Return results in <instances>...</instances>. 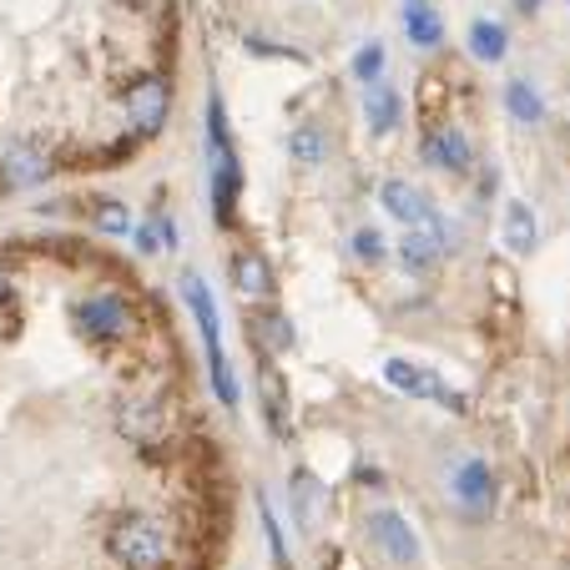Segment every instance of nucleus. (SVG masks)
<instances>
[{
	"label": "nucleus",
	"instance_id": "obj_1",
	"mask_svg": "<svg viewBox=\"0 0 570 570\" xmlns=\"http://www.w3.org/2000/svg\"><path fill=\"white\" fill-rule=\"evenodd\" d=\"M183 293H187V308H193L197 328H203V344H207V374H213V394L217 404L233 410L237 404V379H233V364H227V348H223V323H217V303L207 293V283L197 273L183 278Z\"/></svg>",
	"mask_w": 570,
	"mask_h": 570
},
{
	"label": "nucleus",
	"instance_id": "obj_2",
	"mask_svg": "<svg viewBox=\"0 0 570 570\" xmlns=\"http://www.w3.org/2000/svg\"><path fill=\"white\" fill-rule=\"evenodd\" d=\"M107 550L121 560L127 570H167V556H173V540L161 530V520L147 515H131L121 525H111Z\"/></svg>",
	"mask_w": 570,
	"mask_h": 570
},
{
	"label": "nucleus",
	"instance_id": "obj_3",
	"mask_svg": "<svg viewBox=\"0 0 570 570\" xmlns=\"http://www.w3.org/2000/svg\"><path fill=\"white\" fill-rule=\"evenodd\" d=\"M117 430L127 434V444H141V450H161L173 440V404L167 399H121L117 404Z\"/></svg>",
	"mask_w": 570,
	"mask_h": 570
},
{
	"label": "nucleus",
	"instance_id": "obj_4",
	"mask_svg": "<svg viewBox=\"0 0 570 570\" xmlns=\"http://www.w3.org/2000/svg\"><path fill=\"white\" fill-rule=\"evenodd\" d=\"M76 323L81 334L97 338V344H121L137 328V308H131L121 293H91V298L76 303Z\"/></svg>",
	"mask_w": 570,
	"mask_h": 570
},
{
	"label": "nucleus",
	"instance_id": "obj_5",
	"mask_svg": "<svg viewBox=\"0 0 570 570\" xmlns=\"http://www.w3.org/2000/svg\"><path fill=\"white\" fill-rule=\"evenodd\" d=\"M384 379L399 389V394H410V399H430V404H440V410H454L464 414V394L460 389H450L434 368L424 364H410V358H389L384 364Z\"/></svg>",
	"mask_w": 570,
	"mask_h": 570
},
{
	"label": "nucleus",
	"instance_id": "obj_6",
	"mask_svg": "<svg viewBox=\"0 0 570 570\" xmlns=\"http://www.w3.org/2000/svg\"><path fill=\"white\" fill-rule=\"evenodd\" d=\"M121 107H127L131 127H137L141 137H157V131L167 127V111H173V91H167L161 76H137V81L121 91Z\"/></svg>",
	"mask_w": 570,
	"mask_h": 570
},
{
	"label": "nucleus",
	"instance_id": "obj_7",
	"mask_svg": "<svg viewBox=\"0 0 570 570\" xmlns=\"http://www.w3.org/2000/svg\"><path fill=\"white\" fill-rule=\"evenodd\" d=\"M278 354H263L258 348V399H263V414H268V430L278 434V440H288L293 434V404H288V379H283V368L273 364Z\"/></svg>",
	"mask_w": 570,
	"mask_h": 570
},
{
	"label": "nucleus",
	"instance_id": "obj_8",
	"mask_svg": "<svg viewBox=\"0 0 570 570\" xmlns=\"http://www.w3.org/2000/svg\"><path fill=\"white\" fill-rule=\"evenodd\" d=\"M368 535H374V546L384 550L394 566H420V535L410 530V520L404 515H394V510L368 515Z\"/></svg>",
	"mask_w": 570,
	"mask_h": 570
},
{
	"label": "nucleus",
	"instance_id": "obj_9",
	"mask_svg": "<svg viewBox=\"0 0 570 570\" xmlns=\"http://www.w3.org/2000/svg\"><path fill=\"white\" fill-rule=\"evenodd\" d=\"M379 203H384V213L394 217V223H404V227H430V223H440V213L424 203V193H420V187H410L404 177H389V183L379 187Z\"/></svg>",
	"mask_w": 570,
	"mask_h": 570
},
{
	"label": "nucleus",
	"instance_id": "obj_10",
	"mask_svg": "<svg viewBox=\"0 0 570 570\" xmlns=\"http://www.w3.org/2000/svg\"><path fill=\"white\" fill-rule=\"evenodd\" d=\"M51 177V157L31 141H11V147L0 151V183L6 187H36Z\"/></svg>",
	"mask_w": 570,
	"mask_h": 570
},
{
	"label": "nucleus",
	"instance_id": "obj_11",
	"mask_svg": "<svg viewBox=\"0 0 570 570\" xmlns=\"http://www.w3.org/2000/svg\"><path fill=\"white\" fill-rule=\"evenodd\" d=\"M444 248H450V233H444V223L404 227V237H399V258H404V268H414V273H430L434 263L444 258Z\"/></svg>",
	"mask_w": 570,
	"mask_h": 570
},
{
	"label": "nucleus",
	"instance_id": "obj_12",
	"mask_svg": "<svg viewBox=\"0 0 570 570\" xmlns=\"http://www.w3.org/2000/svg\"><path fill=\"white\" fill-rule=\"evenodd\" d=\"M420 157L430 161V167H440V173H470L474 151H470V141H464V131H454V127H434L430 137L420 141Z\"/></svg>",
	"mask_w": 570,
	"mask_h": 570
},
{
	"label": "nucleus",
	"instance_id": "obj_13",
	"mask_svg": "<svg viewBox=\"0 0 570 570\" xmlns=\"http://www.w3.org/2000/svg\"><path fill=\"white\" fill-rule=\"evenodd\" d=\"M233 283H237V293H243L248 303H268L273 293H278L268 258H263L258 248H237L233 253Z\"/></svg>",
	"mask_w": 570,
	"mask_h": 570
},
{
	"label": "nucleus",
	"instance_id": "obj_14",
	"mask_svg": "<svg viewBox=\"0 0 570 570\" xmlns=\"http://www.w3.org/2000/svg\"><path fill=\"white\" fill-rule=\"evenodd\" d=\"M293 515H298V525L308 530V535H318L323 520H328V484L313 470L293 474Z\"/></svg>",
	"mask_w": 570,
	"mask_h": 570
},
{
	"label": "nucleus",
	"instance_id": "obj_15",
	"mask_svg": "<svg viewBox=\"0 0 570 570\" xmlns=\"http://www.w3.org/2000/svg\"><path fill=\"white\" fill-rule=\"evenodd\" d=\"M450 490H454V500H460L464 510H474V515L495 505V474H490V464L484 460H464L460 470H454Z\"/></svg>",
	"mask_w": 570,
	"mask_h": 570
},
{
	"label": "nucleus",
	"instance_id": "obj_16",
	"mask_svg": "<svg viewBox=\"0 0 570 570\" xmlns=\"http://www.w3.org/2000/svg\"><path fill=\"white\" fill-rule=\"evenodd\" d=\"M399 117H404V101H399V91L389 87V81H368L364 87V121L374 137H389V131L399 127Z\"/></svg>",
	"mask_w": 570,
	"mask_h": 570
},
{
	"label": "nucleus",
	"instance_id": "obj_17",
	"mask_svg": "<svg viewBox=\"0 0 570 570\" xmlns=\"http://www.w3.org/2000/svg\"><path fill=\"white\" fill-rule=\"evenodd\" d=\"M237 187H243V173H237V151H217L213 157V213L217 223H233V207H237Z\"/></svg>",
	"mask_w": 570,
	"mask_h": 570
},
{
	"label": "nucleus",
	"instance_id": "obj_18",
	"mask_svg": "<svg viewBox=\"0 0 570 570\" xmlns=\"http://www.w3.org/2000/svg\"><path fill=\"white\" fill-rule=\"evenodd\" d=\"M248 328H253V344H258L263 354H288L293 338H298L293 334V323H288V313H278V308H263Z\"/></svg>",
	"mask_w": 570,
	"mask_h": 570
},
{
	"label": "nucleus",
	"instance_id": "obj_19",
	"mask_svg": "<svg viewBox=\"0 0 570 570\" xmlns=\"http://www.w3.org/2000/svg\"><path fill=\"white\" fill-rule=\"evenodd\" d=\"M404 31H410V41L424 46V51L444 41V21L430 0H404Z\"/></svg>",
	"mask_w": 570,
	"mask_h": 570
},
{
	"label": "nucleus",
	"instance_id": "obj_20",
	"mask_svg": "<svg viewBox=\"0 0 570 570\" xmlns=\"http://www.w3.org/2000/svg\"><path fill=\"white\" fill-rule=\"evenodd\" d=\"M505 243H510V253H530L540 243V223H535V213H530V203L505 207Z\"/></svg>",
	"mask_w": 570,
	"mask_h": 570
},
{
	"label": "nucleus",
	"instance_id": "obj_21",
	"mask_svg": "<svg viewBox=\"0 0 570 570\" xmlns=\"http://www.w3.org/2000/svg\"><path fill=\"white\" fill-rule=\"evenodd\" d=\"M288 157L303 161V167H318V161H328V137H323L318 127H293L288 131Z\"/></svg>",
	"mask_w": 570,
	"mask_h": 570
},
{
	"label": "nucleus",
	"instance_id": "obj_22",
	"mask_svg": "<svg viewBox=\"0 0 570 570\" xmlns=\"http://www.w3.org/2000/svg\"><path fill=\"white\" fill-rule=\"evenodd\" d=\"M505 26H500V21H484V16H480V21H474L470 26V51L474 56H480V61H505Z\"/></svg>",
	"mask_w": 570,
	"mask_h": 570
},
{
	"label": "nucleus",
	"instance_id": "obj_23",
	"mask_svg": "<svg viewBox=\"0 0 570 570\" xmlns=\"http://www.w3.org/2000/svg\"><path fill=\"white\" fill-rule=\"evenodd\" d=\"M505 107H510V117L515 121H540L546 117V101H540V91L530 87L525 76H515V81L505 87Z\"/></svg>",
	"mask_w": 570,
	"mask_h": 570
},
{
	"label": "nucleus",
	"instance_id": "obj_24",
	"mask_svg": "<svg viewBox=\"0 0 570 570\" xmlns=\"http://www.w3.org/2000/svg\"><path fill=\"white\" fill-rule=\"evenodd\" d=\"M137 248L141 253H161V248H177V223L167 213H151L147 223L137 227Z\"/></svg>",
	"mask_w": 570,
	"mask_h": 570
},
{
	"label": "nucleus",
	"instance_id": "obj_25",
	"mask_svg": "<svg viewBox=\"0 0 570 570\" xmlns=\"http://www.w3.org/2000/svg\"><path fill=\"white\" fill-rule=\"evenodd\" d=\"M91 223H97L107 237H127L131 213H127V203H117V197H97V207H91Z\"/></svg>",
	"mask_w": 570,
	"mask_h": 570
},
{
	"label": "nucleus",
	"instance_id": "obj_26",
	"mask_svg": "<svg viewBox=\"0 0 570 570\" xmlns=\"http://www.w3.org/2000/svg\"><path fill=\"white\" fill-rule=\"evenodd\" d=\"M258 515H263V535H268L273 560H278V566H288V546H283V525H278V515H273V505H268V495H263V490H258Z\"/></svg>",
	"mask_w": 570,
	"mask_h": 570
},
{
	"label": "nucleus",
	"instance_id": "obj_27",
	"mask_svg": "<svg viewBox=\"0 0 570 570\" xmlns=\"http://www.w3.org/2000/svg\"><path fill=\"white\" fill-rule=\"evenodd\" d=\"M354 76H358V81H364V87H368V81H384V46H379V41H368L364 51L354 56Z\"/></svg>",
	"mask_w": 570,
	"mask_h": 570
},
{
	"label": "nucleus",
	"instance_id": "obj_28",
	"mask_svg": "<svg viewBox=\"0 0 570 570\" xmlns=\"http://www.w3.org/2000/svg\"><path fill=\"white\" fill-rule=\"evenodd\" d=\"M354 253L364 263H384V237H379L374 227H358V233H354Z\"/></svg>",
	"mask_w": 570,
	"mask_h": 570
},
{
	"label": "nucleus",
	"instance_id": "obj_29",
	"mask_svg": "<svg viewBox=\"0 0 570 570\" xmlns=\"http://www.w3.org/2000/svg\"><path fill=\"white\" fill-rule=\"evenodd\" d=\"M515 11H525V16H535V11H540V0H515Z\"/></svg>",
	"mask_w": 570,
	"mask_h": 570
},
{
	"label": "nucleus",
	"instance_id": "obj_30",
	"mask_svg": "<svg viewBox=\"0 0 570 570\" xmlns=\"http://www.w3.org/2000/svg\"><path fill=\"white\" fill-rule=\"evenodd\" d=\"M131 6H137V11H157V0H131Z\"/></svg>",
	"mask_w": 570,
	"mask_h": 570
},
{
	"label": "nucleus",
	"instance_id": "obj_31",
	"mask_svg": "<svg viewBox=\"0 0 570 570\" xmlns=\"http://www.w3.org/2000/svg\"><path fill=\"white\" fill-rule=\"evenodd\" d=\"M0 273H6V253H0Z\"/></svg>",
	"mask_w": 570,
	"mask_h": 570
}]
</instances>
